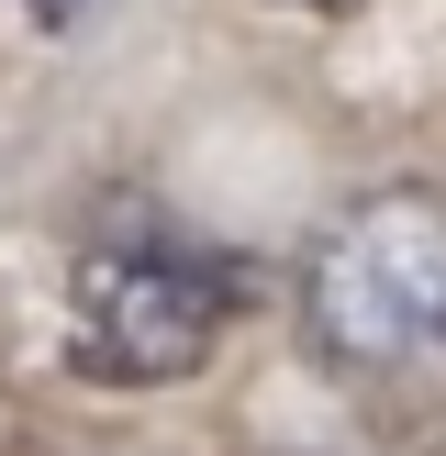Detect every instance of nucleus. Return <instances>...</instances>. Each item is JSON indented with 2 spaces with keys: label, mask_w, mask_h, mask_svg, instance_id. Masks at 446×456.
I'll list each match as a JSON object with an SVG mask.
<instances>
[{
  "label": "nucleus",
  "mask_w": 446,
  "mask_h": 456,
  "mask_svg": "<svg viewBox=\"0 0 446 456\" xmlns=\"http://www.w3.org/2000/svg\"><path fill=\"white\" fill-rule=\"evenodd\" d=\"M34 12H45V22H67V12H78V0H34Z\"/></svg>",
  "instance_id": "4"
},
{
  "label": "nucleus",
  "mask_w": 446,
  "mask_h": 456,
  "mask_svg": "<svg viewBox=\"0 0 446 456\" xmlns=\"http://www.w3.org/2000/svg\"><path fill=\"white\" fill-rule=\"evenodd\" d=\"M257 12H312V22H346V12H368V0H257Z\"/></svg>",
  "instance_id": "3"
},
{
  "label": "nucleus",
  "mask_w": 446,
  "mask_h": 456,
  "mask_svg": "<svg viewBox=\"0 0 446 456\" xmlns=\"http://www.w3.org/2000/svg\"><path fill=\"white\" fill-rule=\"evenodd\" d=\"M301 334L334 379L446 390V190H368L301 245Z\"/></svg>",
  "instance_id": "1"
},
{
  "label": "nucleus",
  "mask_w": 446,
  "mask_h": 456,
  "mask_svg": "<svg viewBox=\"0 0 446 456\" xmlns=\"http://www.w3.org/2000/svg\"><path fill=\"white\" fill-rule=\"evenodd\" d=\"M245 301H257V267L235 245H201L178 223L89 234L67 267V368L101 390H168V379L212 368Z\"/></svg>",
  "instance_id": "2"
}]
</instances>
